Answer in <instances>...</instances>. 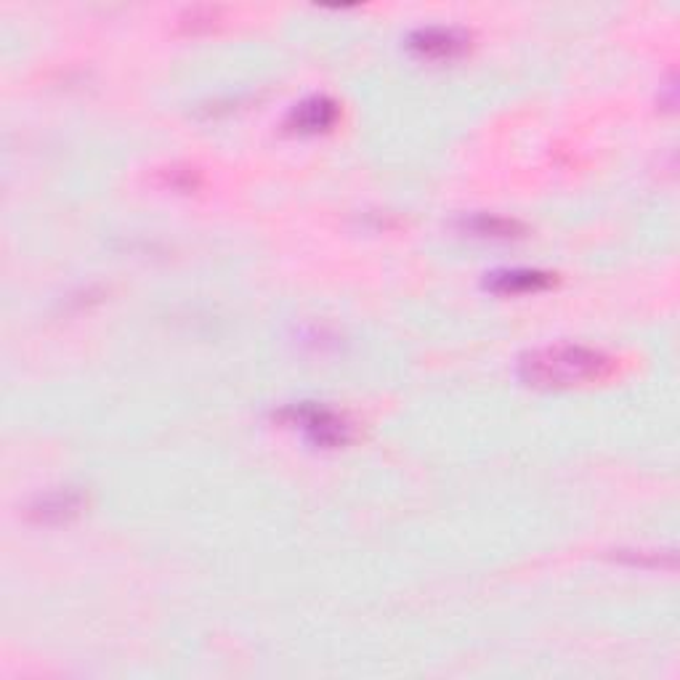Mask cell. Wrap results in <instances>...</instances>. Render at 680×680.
I'll use <instances>...</instances> for the list:
<instances>
[{
    "label": "cell",
    "mask_w": 680,
    "mask_h": 680,
    "mask_svg": "<svg viewBox=\"0 0 680 680\" xmlns=\"http://www.w3.org/2000/svg\"><path fill=\"white\" fill-rule=\"evenodd\" d=\"M611 353L580 343H556L529 351L519 362V378L532 389L567 391L598 386L617 372Z\"/></svg>",
    "instance_id": "obj_1"
},
{
    "label": "cell",
    "mask_w": 680,
    "mask_h": 680,
    "mask_svg": "<svg viewBox=\"0 0 680 680\" xmlns=\"http://www.w3.org/2000/svg\"><path fill=\"white\" fill-rule=\"evenodd\" d=\"M280 418L288 420V426L301 428L311 444L324 447V450L346 447L351 441V433H353V426L349 423V418L336 410H330V407L298 404V407H288Z\"/></svg>",
    "instance_id": "obj_2"
},
{
    "label": "cell",
    "mask_w": 680,
    "mask_h": 680,
    "mask_svg": "<svg viewBox=\"0 0 680 680\" xmlns=\"http://www.w3.org/2000/svg\"><path fill=\"white\" fill-rule=\"evenodd\" d=\"M468 32L454 27H426L410 38V49L423 59H454L468 49Z\"/></svg>",
    "instance_id": "obj_3"
},
{
    "label": "cell",
    "mask_w": 680,
    "mask_h": 680,
    "mask_svg": "<svg viewBox=\"0 0 680 680\" xmlns=\"http://www.w3.org/2000/svg\"><path fill=\"white\" fill-rule=\"evenodd\" d=\"M340 118L338 104L330 97H311L301 101V104L292 107L290 118H288V128L296 133H324L330 131L332 126H336Z\"/></svg>",
    "instance_id": "obj_4"
},
{
    "label": "cell",
    "mask_w": 680,
    "mask_h": 680,
    "mask_svg": "<svg viewBox=\"0 0 680 680\" xmlns=\"http://www.w3.org/2000/svg\"><path fill=\"white\" fill-rule=\"evenodd\" d=\"M556 282L553 274L537 269H510L498 271L487 280V288L500 296H523V292H540Z\"/></svg>",
    "instance_id": "obj_5"
},
{
    "label": "cell",
    "mask_w": 680,
    "mask_h": 680,
    "mask_svg": "<svg viewBox=\"0 0 680 680\" xmlns=\"http://www.w3.org/2000/svg\"><path fill=\"white\" fill-rule=\"evenodd\" d=\"M80 502H83V498H80L78 492L46 494V498L38 500L36 516L40 521H64V519H70V516L78 513Z\"/></svg>",
    "instance_id": "obj_6"
},
{
    "label": "cell",
    "mask_w": 680,
    "mask_h": 680,
    "mask_svg": "<svg viewBox=\"0 0 680 680\" xmlns=\"http://www.w3.org/2000/svg\"><path fill=\"white\" fill-rule=\"evenodd\" d=\"M466 229L473 231L476 237H494V240H506V237H519L523 227L513 219H502V216H476L466 221Z\"/></svg>",
    "instance_id": "obj_7"
}]
</instances>
